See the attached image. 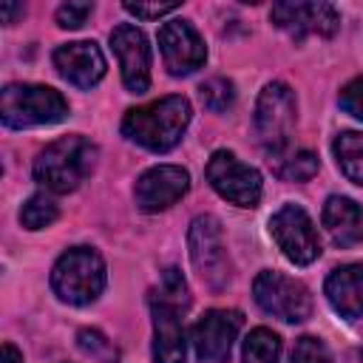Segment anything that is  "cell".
Here are the masks:
<instances>
[{
  "label": "cell",
  "mask_w": 363,
  "mask_h": 363,
  "mask_svg": "<svg viewBox=\"0 0 363 363\" xmlns=\"http://www.w3.org/2000/svg\"><path fill=\"white\" fill-rule=\"evenodd\" d=\"M105 261L91 247H74L62 252L51 269V289L60 301L85 306L96 301L105 289Z\"/></svg>",
  "instance_id": "3957f363"
},
{
  "label": "cell",
  "mask_w": 363,
  "mask_h": 363,
  "mask_svg": "<svg viewBox=\"0 0 363 363\" xmlns=\"http://www.w3.org/2000/svg\"><path fill=\"white\" fill-rule=\"evenodd\" d=\"M269 235L275 238L278 250L298 267H306L320 255V241H318L315 224L306 216V210L298 204H284L269 218Z\"/></svg>",
  "instance_id": "9c48e42d"
},
{
  "label": "cell",
  "mask_w": 363,
  "mask_h": 363,
  "mask_svg": "<svg viewBox=\"0 0 363 363\" xmlns=\"http://www.w3.org/2000/svg\"><path fill=\"white\" fill-rule=\"evenodd\" d=\"M332 150H335V159H337V167L343 170V176L363 187V133H357V130L340 133L335 139Z\"/></svg>",
  "instance_id": "d6986e66"
},
{
  "label": "cell",
  "mask_w": 363,
  "mask_h": 363,
  "mask_svg": "<svg viewBox=\"0 0 363 363\" xmlns=\"http://www.w3.org/2000/svg\"><path fill=\"white\" fill-rule=\"evenodd\" d=\"M179 3H125V11L139 20H159L164 14H173Z\"/></svg>",
  "instance_id": "f1b7e54d"
},
{
  "label": "cell",
  "mask_w": 363,
  "mask_h": 363,
  "mask_svg": "<svg viewBox=\"0 0 363 363\" xmlns=\"http://www.w3.org/2000/svg\"><path fill=\"white\" fill-rule=\"evenodd\" d=\"M320 218L335 247H354L363 241V207L357 201L346 196H329Z\"/></svg>",
  "instance_id": "e0dca14e"
},
{
  "label": "cell",
  "mask_w": 363,
  "mask_h": 363,
  "mask_svg": "<svg viewBox=\"0 0 363 363\" xmlns=\"http://www.w3.org/2000/svg\"><path fill=\"white\" fill-rule=\"evenodd\" d=\"M57 216H60V207H57V201L48 199L45 193H34V196L23 204V210H20V221H23L26 230H43V227L54 224Z\"/></svg>",
  "instance_id": "7402d4cb"
},
{
  "label": "cell",
  "mask_w": 363,
  "mask_h": 363,
  "mask_svg": "<svg viewBox=\"0 0 363 363\" xmlns=\"http://www.w3.org/2000/svg\"><path fill=\"white\" fill-rule=\"evenodd\" d=\"M77 343H79L82 354H88V357L96 360V363H113V360H116L113 343H111L99 329H79Z\"/></svg>",
  "instance_id": "cb8c5ba5"
},
{
  "label": "cell",
  "mask_w": 363,
  "mask_h": 363,
  "mask_svg": "<svg viewBox=\"0 0 363 363\" xmlns=\"http://www.w3.org/2000/svg\"><path fill=\"white\" fill-rule=\"evenodd\" d=\"M326 298L343 318H363V264H343L326 278Z\"/></svg>",
  "instance_id": "ac0fdd59"
},
{
  "label": "cell",
  "mask_w": 363,
  "mask_h": 363,
  "mask_svg": "<svg viewBox=\"0 0 363 363\" xmlns=\"http://www.w3.org/2000/svg\"><path fill=\"white\" fill-rule=\"evenodd\" d=\"M111 45H113V54L119 60L125 88L130 94H145L147 85H150V45H147V37L136 26L119 23L111 31Z\"/></svg>",
  "instance_id": "7c38bea8"
},
{
  "label": "cell",
  "mask_w": 363,
  "mask_h": 363,
  "mask_svg": "<svg viewBox=\"0 0 363 363\" xmlns=\"http://www.w3.org/2000/svg\"><path fill=\"white\" fill-rule=\"evenodd\" d=\"M159 48H162L164 68L173 77H187L196 68H201L207 60V48L199 31L187 20H167L159 28Z\"/></svg>",
  "instance_id": "30bf717a"
},
{
  "label": "cell",
  "mask_w": 363,
  "mask_h": 363,
  "mask_svg": "<svg viewBox=\"0 0 363 363\" xmlns=\"http://www.w3.org/2000/svg\"><path fill=\"white\" fill-rule=\"evenodd\" d=\"M340 108L346 113H352L354 119H363V77H357L349 85H343V91H340Z\"/></svg>",
  "instance_id": "83f0119b"
},
{
  "label": "cell",
  "mask_w": 363,
  "mask_h": 363,
  "mask_svg": "<svg viewBox=\"0 0 363 363\" xmlns=\"http://www.w3.org/2000/svg\"><path fill=\"white\" fill-rule=\"evenodd\" d=\"M0 14H3V23H14V17L23 14V6L20 3H3L0 6Z\"/></svg>",
  "instance_id": "f546056e"
},
{
  "label": "cell",
  "mask_w": 363,
  "mask_h": 363,
  "mask_svg": "<svg viewBox=\"0 0 363 363\" xmlns=\"http://www.w3.org/2000/svg\"><path fill=\"white\" fill-rule=\"evenodd\" d=\"M68 116V102L60 91L48 85L14 82L0 94V119L6 128H34L54 125Z\"/></svg>",
  "instance_id": "277c9868"
},
{
  "label": "cell",
  "mask_w": 363,
  "mask_h": 363,
  "mask_svg": "<svg viewBox=\"0 0 363 363\" xmlns=\"http://www.w3.org/2000/svg\"><path fill=\"white\" fill-rule=\"evenodd\" d=\"M54 68L62 79H68L77 88H91L105 77V57L96 43L77 40L65 43L54 51Z\"/></svg>",
  "instance_id": "9a60e30c"
},
{
  "label": "cell",
  "mask_w": 363,
  "mask_h": 363,
  "mask_svg": "<svg viewBox=\"0 0 363 363\" xmlns=\"http://www.w3.org/2000/svg\"><path fill=\"white\" fill-rule=\"evenodd\" d=\"M190 190V173L179 164H156L145 170L136 182V204L145 213H159L176 204Z\"/></svg>",
  "instance_id": "5bb4252c"
},
{
  "label": "cell",
  "mask_w": 363,
  "mask_h": 363,
  "mask_svg": "<svg viewBox=\"0 0 363 363\" xmlns=\"http://www.w3.org/2000/svg\"><path fill=\"white\" fill-rule=\"evenodd\" d=\"M187 244H190V258H193L199 278L210 289H224L233 275V267H230V255H227V244H224L218 218L196 216L190 224V233H187Z\"/></svg>",
  "instance_id": "5b68a950"
},
{
  "label": "cell",
  "mask_w": 363,
  "mask_h": 363,
  "mask_svg": "<svg viewBox=\"0 0 363 363\" xmlns=\"http://www.w3.org/2000/svg\"><path fill=\"white\" fill-rule=\"evenodd\" d=\"M207 182L210 187L238 204V207H255L261 201V173L244 162L235 159L230 150H216L207 162Z\"/></svg>",
  "instance_id": "ba28073f"
},
{
  "label": "cell",
  "mask_w": 363,
  "mask_h": 363,
  "mask_svg": "<svg viewBox=\"0 0 363 363\" xmlns=\"http://www.w3.org/2000/svg\"><path fill=\"white\" fill-rule=\"evenodd\" d=\"M153 295L162 298V301H167V303H173L176 309H187V303H190L187 284H184V278H182V272H179L176 267H167V269L162 272L159 292H153Z\"/></svg>",
  "instance_id": "d4e9b609"
},
{
  "label": "cell",
  "mask_w": 363,
  "mask_h": 363,
  "mask_svg": "<svg viewBox=\"0 0 363 363\" xmlns=\"http://www.w3.org/2000/svg\"><path fill=\"white\" fill-rule=\"evenodd\" d=\"M252 295H255V303L267 315H272L284 323H301L312 315L309 289L284 272H272V269L258 272L252 281Z\"/></svg>",
  "instance_id": "8992f818"
},
{
  "label": "cell",
  "mask_w": 363,
  "mask_h": 363,
  "mask_svg": "<svg viewBox=\"0 0 363 363\" xmlns=\"http://www.w3.org/2000/svg\"><path fill=\"white\" fill-rule=\"evenodd\" d=\"M190 116H193L190 102L173 94V96L147 102L142 108H130L122 119V133L147 150L164 153L179 145V139L190 125Z\"/></svg>",
  "instance_id": "6da1fadb"
},
{
  "label": "cell",
  "mask_w": 363,
  "mask_h": 363,
  "mask_svg": "<svg viewBox=\"0 0 363 363\" xmlns=\"http://www.w3.org/2000/svg\"><path fill=\"white\" fill-rule=\"evenodd\" d=\"M295 128V94L284 82H267L255 105V133L261 145L272 153L289 147V133Z\"/></svg>",
  "instance_id": "52a82bcc"
},
{
  "label": "cell",
  "mask_w": 363,
  "mask_h": 363,
  "mask_svg": "<svg viewBox=\"0 0 363 363\" xmlns=\"http://www.w3.org/2000/svg\"><path fill=\"white\" fill-rule=\"evenodd\" d=\"M96 156V145L85 136H62L40 150L34 159V179L51 193H71L91 176Z\"/></svg>",
  "instance_id": "7a4b0ae2"
},
{
  "label": "cell",
  "mask_w": 363,
  "mask_h": 363,
  "mask_svg": "<svg viewBox=\"0 0 363 363\" xmlns=\"http://www.w3.org/2000/svg\"><path fill=\"white\" fill-rule=\"evenodd\" d=\"M272 23L295 40H303L309 34L332 37L340 26V14L332 3H275Z\"/></svg>",
  "instance_id": "4fadbf2b"
},
{
  "label": "cell",
  "mask_w": 363,
  "mask_h": 363,
  "mask_svg": "<svg viewBox=\"0 0 363 363\" xmlns=\"http://www.w3.org/2000/svg\"><path fill=\"white\" fill-rule=\"evenodd\" d=\"M241 323L244 318L235 309H210L193 326V349L199 363H227Z\"/></svg>",
  "instance_id": "8fae6325"
},
{
  "label": "cell",
  "mask_w": 363,
  "mask_h": 363,
  "mask_svg": "<svg viewBox=\"0 0 363 363\" xmlns=\"http://www.w3.org/2000/svg\"><path fill=\"white\" fill-rule=\"evenodd\" d=\"M3 363H23V354L11 343H3Z\"/></svg>",
  "instance_id": "4dcf8cb0"
},
{
  "label": "cell",
  "mask_w": 363,
  "mask_h": 363,
  "mask_svg": "<svg viewBox=\"0 0 363 363\" xmlns=\"http://www.w3.org/2000/svg\"><path fill=\"white\" fill-rule=\"evenodd\" d=\"M91 11H94L91 3H62V6L57 9V23H60L62 28H79V26L88 20Z\"/></svg>",
  "instance_id": "4316f807"
},
{
  "label": "cell",
  "mask_w": 363,
  "mask_h": 363,
  "mask_svg": "<svg viewBox=\"0 0 363 363\" xmlns=\"http://www.w3.org/2000/svg\"><path fill=\"white\" fill-rule=\"evenodd\" d=\"M292 363H332V354L320 337L303 335L292 349Z\"/></svg>",
  "instance_id": "484cf974"
},
{
  "label": "cell",
  "mask_w": 363,
  "mask_h": 363,
  "mask_svg": "<svg viewBox=\"0 0 363 363\" xmlns=\"http://www.w3.org/2000/svg\"><path fill=\"white\" fill-rule=\"evenodd\" d=\"M150 312H153V360L156 363H184L182 309L150 295Z\"/></svg>",
  "instance_id": "2e32d148"
},
{
  "label": "cell",
  "mask_w": 363,
  "mask_h": 363,
  "mask_svg": "<svg viewBox=\"0 0 363 363\" xmlns=\"http://www.w3.org/2000/svg\"><path fill=\"white\" fill-rule=\"evenodd\" d=\"M269 162L275 164V173L286 182H309L318 173V156L312 150L284 147L281 153H272Z\"/></svg>",
  "instance_id": "ffe728a7"
},
{
  "label": "cell",
  "mask_w": 363,
  "mask_h": 363,
  "mask_svg": "<svg viewBox=\"0 0 363 363\" xmlns=\"http://www.w3.org/2000/svg\"><path fill=\"white\" fill-rule=\"evenodd\" d=\"M281 357V337L264 326L252 329L244 340V363H278Z\"/></svg>",
  "instance_id": "44dd1931"
},
{
  "label": "cell",
  "mask_w": 363,
  "mask_h": 363,
  "mask_svg": "<svg viewBox=\"0 0 363 363\" xmlns=\"http://www.w3.org/2000/svg\"><path fill=\"white\" fill-rule=\"evenodd\" d=\"M199 94H201L204 108H210L213 113H224V111L233 108V102H235V88H233V82L224 79V77H213V79L201 82Z\"/></svg>",
  "instance_id": "603a6c76"
}]
</instances>
